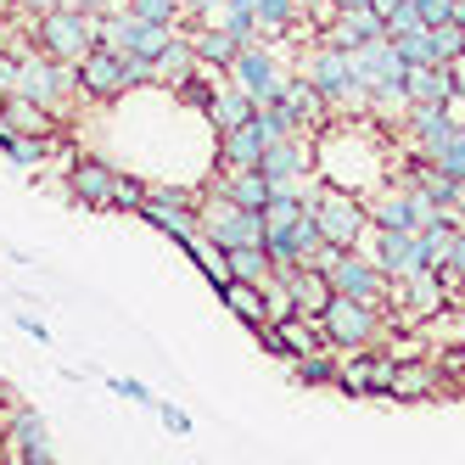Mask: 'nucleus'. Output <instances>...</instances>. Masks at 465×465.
Returning <instances> with one entry per match:
<instances>
[{"label":"nucleus","instance_id":"f257e3e1","mask_svg":"<svg viewBox=\"0 0 465 465\" xmlns=\"http://www.w3.org/2000/svg\"><path fill=\"white\" fill-rule=\"evenodd\" d=\"M23 35L35 51H45L51 62H84L90 51H102V35H107V17L95 12H74V6H56L35 23H23Z\"/></svg>","mask_w":465,"mask_h":465},{"label":"nucleus","instance_id":"f03ea898","mask_svg":"<svg viewBox=\"0 0 465 465\" xmlns=\"http://www.w3.org/2000/svg\"><path fill=\"white\" fill-rule=\"evenodd\" d=\"M196 230H203V242H213L219 252H230V247H263V213L236 208L219 191L196 196Z\"/></svg>","mask_w":465,"mask_h":465},{"label":"nucleus","instance_id":"7ed1b4c3","mask_svg":"<svg viewBox=\"0 0 465 465\" xmlns=\"http://www.w3.org/2000/svg\"><path fill=\"white\" fill-rule=\"evenodd\" d=\"M309 213L320 224V242L337 247V252H353V247H364V236H371V208H364V196H353V191L325 185Z\"/></svg>","mask_w":465,"mask_h":465},{"label":"nucleus","instance_id":"20e7f679","mask_svg":"<svg viewBox=\"0 0 465 465\" xmlns=\"http://www.w3.org/2000/svg\"><path fill=\"white\" fill-rule=\"evenodd\" d=\"M17 95L51 107L56 118H68V107L79 102V62H51L45 51L28 45L23 51V84H17Z\"/></svg>","mask_w":465,"mask_h":465},{"label":"nucleus","instance_id":"39448f33","mask_svg":"<svg viewBox=\"0 0 465 465\" xmlns=\"http://www.w3.org/2000/svg\"><path fill=\"white\" fill-rule=\"evenodd\" d=\"M320 331H325V342L337 353H353V348H376L387 320H381L376 303H359V297H337V292H331V303L320 314Z\"/></svg>","mask_w":465,"mask_h":465},{"label":"nucleus","instance_id":"423d86ee","mask_svg":"<svg viewBox=\"0 0 465 465\" xmlns=\"http://www.w3.org/2000/svg\"><path fill=\"white\" fill-rule=\"evenodd\" d=\"M224 79L236 84L252 107H270L275 95H281V84H286V68H281V56L263 45V40H252V45L236 51V62H230V74H224Z\"/></svg>","mask_w":465,"mask_h":465},{"label":"nucleus","instance_id":"0eeeda50","mask_svg":"<svg viewBox=\"0 0 465 465\" xmlns=\"http://www.w3.org/2000/svg\"><path fill=\"white\" fill-rule=\"evenodd\" d=\"M320 275L331 281V292H337V297H359V303H376V309H387V297H392V281L371 263V252H364V247L337 252Z\"/></svg>","mask_w":465,"mask_h":465},{"label":"nucleus","instance_id":"6e6552de","mask_svg":"<svg viewBox=\"0 0 465 465\" xmlns=\"http://www.w3.org/2000/svg\"><path fill=\"white\" fill-rule=\"evenodd\" d=\"M392 371H398V353H381V348H353L337 359V392L348 398H387L392 387Z\"/></svg>","mask_w":465,"mask_h":465},{"label":"nucleus","instance_id":"1a4fd4ad","mask_svg":"<svg viewBox=\"0 0 465 465\" xmlns=\"http://www.w3.org/2000/svg\"><path fill=\"white\" fill-rule=\"evenodd\" d=\"M297 74H303L331 107H364L359 95H353V62H348V51H337V45H325V40H320V51H314Z\"/></svg>","mask_w":465,"mask_h":465},{"label":"nucleus","instance_id":"9d476101","mask_svg":"<svg viewBox=\"0 0 465 465\" xmlns=\"http://www.w3.org/2000/svg\"><path fill=\"white\" fill-rule=\"evenodd\" d=\"M371 263L387 275V281H415V275H431L426 258H420V236L415 230H371Z\"/></svg>","mask_w":465,"mask_h":465},{"label":"nucleus","instance_id":"9b49d317","mask_svg":"<svg viewBox=\"0 0 465 465\" xmlns=\"http://www.w3.org/2000/svg\"><path fill=\"white\" fill-rule=\"evenodd\" d=\"M275 107L292 118V129H297V135H320V129L331 124V102H325V95L303 79V74H286V84H281V95H275Z\"/></svg>","mask_w":465,"mask_h":465},{"label":"nucleus","instance_id":"f8f14e48","mask_svg":"<svg viewBox=\"0 0 465 465\" xmlns=\"http://www.w3.org/2000/svg\"><path fill=\"white\" fill-rule=\"evenodd\" d=\"M113 185H118V169L102 157H74V169H68V196L79 208L90 213H113Z\"/></svg>","mask_w":465,"mask_h":465},{"label":"nucleus","instance_id":"ddd939ff","mask_svg":"<svg viewBox=\"0 0 465 465\" xmlns=\"http://www.w3.org/2000/svg\"><path fill=\"white\" fill-rule=\"evenodd\" d=\"M443 387H449V376L438 359H398L387 398L392 404H426V398H443Z\"/></svg>","mask_w":465,"mask_h":465},{"label":"nucleus","instance_id":"4468645a","mask_svg":"<svg viewBox=\"0 0 465 465\" xmlns=\"http://www.w3.org/2000/svg\"><path fill=\"white\" fill-rule=\"evenodd\" d=\"M28 449H51V426H45V415L40 410H23V404H12L6 415H0V460H17V454H28Z\"/></svg>","mask_w":465,"mask_h":465},{"label":"nucleus","instance_id":"2eb2a0df","mask_svg":"<svg viewBox=\"0 0 465 465\" xmlns=\"http://www.w3.org/2000/svg\"><path fill=\"white\" fill-rule=\"evenodd\" d=\"M124 95V56L113 51H90L79 62V102H95V107H107Z\"/></svg>","mask_w":465,"mask_h":465},{"label":"nucleus","instance_id":"dca6fc26","mask_svg":"<svg viewBox=\"0 0 465 465\" xmlns=\"http://www.w3.org/2000/svg\"><path fill=\"white\" fill-rule=\"evenodd\" d=\"M185 45H191V56H196V68L203 74H230V62H236V51H242V40L230 35V28H203V23H191L185 28Z\"/></svg>","mask_w":465,"mask_h":465},{"label":"nucleus","instance_id":"f3484780","mask_svg":"<svg viewBox=\"0 0 465 465\" xmlns=\"http://www.w3.org/2000/svg\"><path fill=\"white\" fill-rule=\"evenodd\" d=\"M449 95H460L454 84V68H431V62H420V68H404V102L420 107V102H449Z\"/></svg>","mask_w":465,"mask_h":465},{"label":"nucleus","instance_id":"a211bd4d","mask_svg":"<svg viewBox=\"0 0 465 465\" xmlns=\"http://www.w3.org/2000/svg\"><path fill=\"white\" fill-rule=\"evenodd\" d=\"M213 191L230 196V203L247 208V213H263V208H270V180H263L258 169H224V174L213 180Z\"/></svg>","mask_w":465,"mask_h":465},{"label":"nucleus","instance_id":"6ab92c4d","mask_svg":"<svg viewBox=\"0 0 465 465\" xmlns=\"http://www.w3.org/2000/svg\"><path fill=\"white\" fill-rule=\"evenodd\" d=\"M203 118H208V129L213 135H230V129H242V124H252V102L230 84V79H219V90H213V102L203 107Z\"/></svg>","mask_w":465,"mask_h":465},{"label":"nucleus","instance_id":"aec40b11","mask_svg":"<svg viewBox=\"0 0 465 465\" xmlns=\"http://www.w3.org/2000/svg\"><path fill=\"white\" fill-rule=\"evenodd\" d=\"M135 219H146L152 230H163V236H169V242H180V247L203 236V230H196V208H174V203H157V196H146Z\"/></svg>","mask_w":465,"mask_h":465},{"label":"nucleus","instance_id":"412c9836","mask_svg":"<svg viewBox=\"0 0 465 465\" xmlns=\"http://www.w3.org/2000/svg\"><path fill=\"white\" fill-rule=\"evenodd\" d=\"M219 303H224V314H236L247 331L270 325V309H263V286H252V281H224V286H219Z\"/></svg>","mask_w":465,"mask_h":465},{"label":"nucleus","instance_id":"4be33fe9","mask_svg":"<svg viewBox=\"0 0 465 465\" xmlns=\"http://www.w3.org/2000/svg\"><path fill=\"white\" fill-rule=\"evenodd\" d=\"M263 135L252 124H242V129H230V135H219V169H258L263 163Z\"/></svg>","mask_w":465,"mask_h":465},{"label":"nucleus","instance_id":"5701e85b","mask_svg":"<svg viewBox=\"0 0 465 465\" xmlns=\"http://www.w3.org/2000/svg\"><path fill=\"white\" fill-rule=\"evenodd\" d=\"M0 113H6V124L17 129V135H56V113L40 107V102H28V95H6Z\"/></svg>","mask_w":465,"mask_h":465},{"label":"nucleus","instance_id":"b1692460","mask_svg":"<svg viewBox=\"0 0 465 465\" xmlns=\"http://www.w3.org/2000/svg\"><path fill=\"white\" fill-rule=\"evenodd\" d=\"M286 286H292L297 314H309V320H320V314H325V303H331V281H325L320 270H292V275H286Z\"/></svg>","mask_w":465,"mask_h":465},{"label":"nucleus","instance_id":"393cba45","mask_svg":"<svg viewBox=\"0 0 465 465\" xmlns=\"http://www.w3.org/2000/svg\"><path fill=\"white\" fill-rule=\"evenodd\" d=\"M0 152H6L17 169H45V163L56 157V135H17L12 129V135L0 141Z\"/></svg>","mask_w":465,"mask_h":465},{"label":"nucleus","instance_id":"a878e982","mask_svg":"<svg viewBox=\"0 0 465 465\" xmlns=\"http://www.w3.org/2000/svg\"><path fill=\"white\" fill-rule=\"evenodd\" d=\"M371 208V230H415V213H410V196L398 191V185H387L376 203H364Z\"/></svg>","mask_w":465,"mask_h":465},{"label":"nucleus","instance_id":"bb28decb","mask_svg":"<svg viewBox=\"0 0 465 465\" xmlns=\"http://www.w3.org/2000/svg\"><path fill=\"white\" fill-rule=\"evenodd\" d=\"M191 68H196V56H191V45H185V28H174V40L163 45V56L152 62V74H157V84H163V90H169V84H180Z\"/></svg>","mask_w":465,"mask_h":465},{"label":"nucleus","instance_id":"cd10ccee","mask_svg":"<svg viewBox=\"0 0 465 465\" xmlns=\"http://www.w3.org/2000/svg\"><path fill=\"white\" fill-rule=\"evenodd\" d=\"M309 208L297 203V196H270V208H263V242H286L292 236V224L303 219Z\"/></svg>","mask_w":465,"mask_h":465},{"label":"nucleus","instance_id":"c85d7f7f","mask_svg":"<svg viewBox=\"0 0 465 465\" xmlns=\"http://www.w3.org/2000/svg\"><path fill=\"white\" fill-rule=\"evenodd\" d=\"M292 376L303 387H331V381H337V348H314L303 359H292Z\"/></svg>","mask_w":465,"mask_h":465},{"label":"nucleus","instance_id":"c756f323","mask_svg":"<svg viewBox=\"0 0 465 465\" xmlns=\"http://www.w3.org/2000/svg\"><path fill=\"white\" fill-rule=\"evenodd\" d=\"M281 337H286L292 359H303V353H314V348H331V342H325V331H320V320H309V314L281 320Z\"/></svg>","mask_w":465,"mask_h":465},{"label":"nucleus","instance_id":"7c9ffc66","mask_svg":"<svg viewBox=\"0 0 465 465\" xmlns=\"http://www.w3.org/2000/svg\"><path fill=\"white\" fill-rule=\"evenodd\" d=\"M224 270H230V281H270V252L263 247H230L224 252Z\"/></svg>","mask_w":465,"mask_h":465},{"label":"nucleus","instance_id":"2f4dec72","mask_svg":"<svg viewBox=\"0 0 465 465\" xmlns=\"http://www.w3.org/2000/svg\"><path fill=\"white\" fill-rule=\"evenodd\" d=\"M174 90V102L180 107H196V113H203L208 102H213V90H219V74H203V68H191L180 84H169Z\"/></svg>","mask_w":465,"mask_h":465},{"label":"nucleus","instance_id":"473e14b6","mask_svg":"<svg viewBox=\"0 0 465 465\" xmlns=\"http://www.w3.org/2000/svg\"><path fill=\"white\" fill-rule=\"evenodd\" d=\"M180 252H185V258L196 263V270H203V275H208V286H213V292H219V286L230 281V270H224V252H219L213 242H203V236H196V242H185Z\"/></svg>","mask_w":465,"mask_h":465},{"label":"nucleus","instance_id":"72a5a7b5","mask_svg":"<svg viewBox=\"0 0 465 465\" xmlns=\"http://www.w3.org/2000/svg\"><path fill=\"white\" fill-rule=\"evenodd\" d=\"M174 28H180V23H174ZM174 28H157V23H135V28H129V51H124V56H146V62H157V56H163V45L174 40Z\"/></svg>","mask_w":465,"mask_h":465},{"label":"nucleus","instance_id":"f704fd0d","mask_svg":"<svg viewBox=\"0 0 465 465\" xmlns=\"http://www.w3.org/2000/svg\"><path fill=\"white\" fill-rule=\"evenodd\" d=\"M465 56V28L460 23H443V28H431V62L438 68H449V62Z\"/></svg>","mask_w":465,"mask_h":465},{"label":"nucleus","instance_id":"c9c22d12","mask_svg":"<svg viewBox=\"0 0 465 465\" xmlns=\"http://www.w3.org/2000/svg\"><path fill=\"white\" fill-rule=\"evenodd\" d=\"M392 51L404 56L410 68H420V62H431V28H420V23H415V28H404V35L392 40ZM431 68H438V62H431Z\"/></svg>","mask_w":465,"mask_h":465},{"label":"nucleus","instance_id":"e433bc0d","mask_svg":"<svg viewBox=\"0 0 465 465\" xmlns=\"http://www.w3.org/2000/svg\"><path fill=\"white\" fill-rule=\"evenodd\" d=\"M252 129H258V135H263V146H275V141H286V135H297V129H292V118L270 102V107H252Z\"/></svg>","mask_w":465,"mask_h":465},{"label":"nucleus","instance_id":"4c0bfd02","mask_svg":"<svg viewBox=\"0 0 465 465\" xmlns=\"http://www.w3.org/2000/svg\"><path fill=\"white\" fill-rule=\"evenodd\" d=\"M129 17H135V23H157V28H174L180 23V0H129Z\"/></svg>","mask_w":465,"mask_h":465},{"label":"nucleus","instance_id":"58836bf2","mask_svg":"<svg viewBox=\"0 0 465 465\" xmlns=\"http://www.w3.org/2000/svg\"><path fill=\"white\" fill-rule=\"evenodd\" d=\"M258 286H263V309H270V325H281V320H292V314H297L292 286H286V281H275V275H270V281H258Z\"/></svg>","mask_w":465,"mask_h":465},{"label":"nucleus","instance_id":"ea45409f","mask_svg":"<svg viewBox=\"0 0 465 465\" xmlns=\"http://www.w3.org/2000/svg\"><path fill=\"white\" fill-rule=\"evenodd\" d=\"M141 203H146V180H135V174H124V169H118V185H113V213H141Z\"/></svg>","mask_w":465,"mask_h":465},{"label":"nucleus","instance_id":"a19ab883","mask_svg":"<svg viewBox=\"0 0 465 465\" xmlns=\"http://www.w3.org/2000/svg\"><path fill=\"white\" fill-rule=\"evenodd\" d=\"M431 163H438V169H443L449 180H465V129H454L449 146H443L438 157H431Z\"/></svg>","mask_w":465,"mask_h":465},{"label":"nucleus","instance_id":"79ce46f5","mask_svg":"<svg viewBox=\"0 0 465 465\" xmlns=\"http://www.w3.org/2000/svg\"><path fill=\"white\" fill-rule=\"evenodd\" d=\"M410 6H415V17H420L426 28H443V23H454L460 0H410Z\"/></svg>","mask_w":465,"mask_h":465},{"label":"nucleus","instance_id":"37998d69","mask_svg":"<svg viewBox=\"0 0 465 465\" xmlns=\"http://www.w3.org/2000/svg\"><path fill=\"white\" fill-rule=\"evenodd\" d=\"M113 392H118V398H129L135 410H157V392H152L146 381H135V376H113Z\"/></svg>","mask_w":465,"mask_h":465},{"label":"nucleus","instance_id":"c03bdc74","mask_svg":"<svg viewBox=\"0 0 465 465\" xmlns=\"http://www.w3.org/2000/svg\"><path fill=\"white\" fill-rule=\"evenodd\" d=\"M141 84H157L152 62H146V56H124V95H129V90H141Z\"/></svg>","mask_w":465,"mask_h":465},{"label":"nucleus","instance_id":"a18cd8bd","mask_svg":"<svg viewBox=\"0 0 465 465\" xmlns=\"http://www.w3.org/2000/svg\"><path fill=\"white\" fill-rule=\"evenodd\" d=\"M152 415H157L163 426H169L174 438H191V415H185L180 404H169V398H157V410H152Z\"/></svg>","mask_w":465,"mask_h":465},{"label":"nucleus","instance_id":"49530a36","mask_svg":"<svg viewBox=\"0 0 465 465\" xmlns=\"http://www.w3.org/2000/svg\"><path fill=\"white\" fill-rule=\"evenodd\" d=\"M252 337H258V348L270 353V359H286V364H292V348H286V337H281V325H258Z\"/></svg>","mask_w":465,"mask_h":465},{"label":"nucleus","instance_id":"de8ad7c7","mask_svg":"<svg viewBox=\"0 0 465 465\" xmlns=\"http://www.w3.org/2000/svg\"><path fill=\"white\" fill-rule=\"evenodd\" d=\"M62 0H12V17L17 23H35V17H45V12H56Z\"/></svg>","mask_w":465,"mask_h":465},{"label":"nucleus","instance_id":"09e8293b","mask_svg":"<svg viewBox=\"0 0 465 465\" xmlns=\"http://www.w3.org/2000/svg\"><path fill=\"white\" fill-rule=\"evenodd\" d=\"M12 320H17V331H23V337H35L40 348H51V325H45L40 314H12Z\"/></svg>","mask_w":465,"mask_h":465},{"label":"nucleus","instance_id":"8fccbe9b","mask_svg":"<svg viewBox=\"0 0 465 465\" xmlns=\"http://www.w3.org/2000/svg\"><path fill=\"white\" fill-rule=\"evenodd\" d=\"M62 6H74V12H95V17H107V12H124L129 0H62Z\"/></svg>","mask_w":465,"mask_h":465},{"label":"nucleus","instance_id":"3c124183","mask_svg":"<svg viewBox=\"0 0 465 465\" xmlns=\"http://www.w3.org/2000/svg\"><path fill=\"white\" fill-rule=\"evenodd\" d=\"M12 465H56V449H28V454H17Z\"/></svg>","mask_w":465,"mask_h":465},{"label":"nucleus","instance_id":"603ef678","mask_svg":"<svg viewBox=\"0 0 465 465\" xmlns=\"http://www.w3.org/2000/svg\"><path fill=\"white\" fill-rule=\"evenodd\" d=\"M404 6H410V0H371V12H376V17H381V23H387V17H392V12H404Z\"/></svg>","mask_w":465,"mask_h":465},{"label":"nucleus","instance_id":"864d4df0","mask_svg":"<svg viewBox=\"0 0 465 465\" xmlns=\"http://www.w3.org/2000/svg\"><path fill=\"white\" fill-rule=\"evenodd\" d=\"M449 208L465 219V180H454V191H449Z\"/></svg>","mask_w":465,"mask_h":465},{"label":"nucleus","instance_id":"5fc2aeb1","mask_svg":"<svg viewBox=\"0 0 465 465\" xmlns=\"http://www.w3.org/2000/svg\"><path fill=\"white\" fill-rule=\"evenodd\" d=\"M6 410H12V387H6V381H0V415H6Z\"/></svg>","mask_w":465,"mask_h":465},{"label":"nucleus","instance_id":"6e6d98bb","mask_svg":"<svg viewBox=\"0 0 465 465\" xmlns=\"http://www.w3.org/2000/svg\"><path fill=\"white\" fill-rule=\"evenodd\" d=\"M12 135V124H6V113H0V141H6Z\"/></svg>","mask_w":465,"mask_h":465},{"label":"nucleus","instance_id":"4d7b16f0","mask_svg":"<svg viewBox=\"0 0 465 465\" xmlns=\"http://www.w3.org/2000/svg\"><path fill=\"white\" fill-rule=\"evenodd\" d=\"M0 40H6V17H0Z\"/></svg>","mask_w":465,"mask_h":465},{"label":"nucleus","instance_id":"13d9d810","mask_svg":"<svg viewBox=\"0 0 465 465\" xmlns=\"http://www.w3.org/2000/svg\"><path fill=\"white\" fill-rule=\"evenodd\" d=\"M460 230H465V219H460Z\"/></svg>","mask_w":465,"mask_h":465},{"label":"nucleus","instance_id":"bf43d9fd","mask_svg":"<svg viewBox=\"0 0 465 465\" xmlns=\"http://www.w3.org/2000/svg\"><path fill=\"white\" fill-rule=\"evenodd\" d=\"M180 6H185V0H180Z\"/></svg>","mask_w":465,"mask_h":465}]
</instances>
